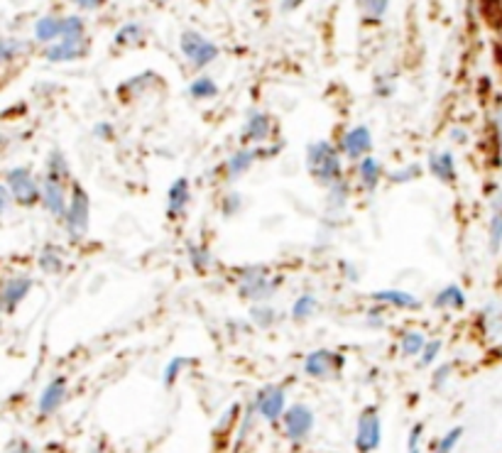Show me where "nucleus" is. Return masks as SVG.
I'll use <instances>...</instances> for the list:
<instances>
[{"mask_svg":"<svg viewBox=\"0 0 502 453\" xmlns=\"http://www.w3.org/2000/svg\"><path fill=\"white\" fill-rule=\"evenodd\" d=\"M160 3H167V0H160Z\"/></svg>","mask_w":502,"mask_h":453,"instance_id":"obj_59","label":"nucleus"},{"mask_svg":"<svg viewBox=\"0 0 502 453\" xmlns=\"http://www.w3.org/2000/svg\"><path fill=\"white\" fill-rule=\"evenodd\" d=\"M490 355H493L495 361H502V338L497 341V343H493V348H490Z\"/></svg>","mask_w":502,"mask_h":453,"instance_id":"obj_56","label":"nucleus"},{"mask_svg":"<svg viewBox=\"0 0 502 453\" xmlns=\"http://www.w3.org/2000/svg\"><path fill=\"white\" fill-rule=\"evenodd\" d=\"M251 405L262 422L270 424V427H277L284 412H287V407H290L287 387L284 385H265V387H260L258 395L251 400Z\"/></svg>","mask_w":502,"mask_h":453,"instance_id":"obj_5","label":"nucleus"},{"mask_svg":"<svg viewBox=\"0 0 502 453\" xmlns=\"http://www.w3.org/2000/svg\"><path fill=\"white\" fill-rule=\"evenodd\" d=\"M71 3H74V5L81 10H99L106 5L108 0H71Z\"/></svg>","mask_w":502,"mask_h":453,"instance_id":"obj_50","label":"nucleus"},{"mask_svg":"<svg viewBox=\"0 0 502 453\" xmlns=\"http://www.w3.org/2000/svg\"><path fill=\"white\" fill-rule=\"evenodd\" d=\"M487 248L497 255L502 250V192L490 196V218H487Z\"/></svg>","mask_w":502,"mask_h":453,"instance_id":"obj_20","label":"nucleus"},{"mask_svg":"<svg viewBox=\"0 0 502 453\" xmlns=\"http://www.w3.org/2000/svg\"><path fill=\"white\" fill-rule=\"evenodd\" d=\"M390 8V0H363V13L370 23H380Z\"/></svg>","mask_w":502,"mask_h":453,"instance_id":"obj_41","label":"nucleus"},{"mask_svg":"<svg viewBox=\"0 0 502 453\" xmlns=\"http://www.w3.org/2000/svg\"><path fill=\"white\" fill-rule=\"evenodd\" d=\"M74 37H86V23L81 16L64 17V32H61V39H74Z\"/></svg>","mask_w":502,"mask_h":453,"instance_id":"obj_40","label":"nucleus"},{"mask_svg":"<svg viewBox=\"0 0 502 453\" xmlns=\"http://www.w3.org/2000/svg\"><path fill=\"white\" fill-rule=\"evenodd\" d=\"M258 412L252 409V405H248V407L243 409V416H240V424H238L236 429V437H233V448L236 451H240L245 444H248V438L252 437V431H255V424H258Z\"/></svg>","mask_w":502,"mask_h":453,"instance_id":"obj_26","label":"nucleus"},{"mask_svg":"<svg viewBox=\"0 0 502 453\" xmlns=\"http://www.w3.org/2000/svg\"><path fill=\"white\" fill-rule=\"evenodd\" d=\"M461 438H464V427H451L442 438H436L432 453H454L456 446L461 444Z\"/></svg>","mask_w":502,"mask_h":453,"instance_id":"obj_33","label":"nucleus"},{"mask_svg":"<svg viewBox=\"0 0 502 453\" xmlns=\"http://www.w3.org/2000/svg\"><path fill=\"white\" fill-rule=\"evenodd\" d=\"M302 3H304V0H282V10L290 13V10H297Z\"/></svg>","mask_w":502,"mask_h":453,"instance_id":"obj_55","label":"nucleus"},{"mask_svg":"<svg viewBox=\"0 0 502 453\" xmlns=\"http://www.w3.org/2000/svg\"><path fill=\"white\" fill-rule=\"evenodd\" d=\"M93 135L99 140H103V142H111V140L115 138V131L111 123H99L96 128H93Z\"/></svg>","mask_w":502,"mask_h":453,"instance_id":"obj_48","label":"nucleus"},{"mask_svg":"<svg viewBox=\"0 0 502 453\" xmlns=\"http://www.w3.org/2000/svg\"><path fill=\"white\" fill-rule=\"evenodd\" d=\"M274 132V121L270 113L265 111H251L248 118H245L243 131H240V142L243 147H262V142L272 138Z\"/></svg>","mask_w":502,"mask_h":453,"instance_id":"obj_11","label":"nucleus"},{"mask_svg":"<svg viewBox=\"0 0 502 453\" xmlns=\"http://www.w3.org/2000/svg\"><path fill=\"white\" fill-rule=\"evenodd\" d=\"M341 272L346 275V279H348V282H358V279H360V269H358L356 265L348 260L341 262Z\"/></svg>","mask_w":502,"mask_h":453,"instance_id":"obj_49","label":"nucleus"},{"mask_svg":"<svg viewBox=\"0 0 502 453\" xmlns=\"http://www.w3.org/2000/svg\"><path fill=\"white\" fill-rule=\"evenodd\" d=\"M103 451H106V448H103V444H96L91 448V453H103Z\"/></svg>","mask_w":502,"mask_h":453,"instance_id":"obj_57","label":"nucleus"},{"mask_svg":"<svg viewBox=\"0 0 502 453\" xmlns=\"http://www.w3.org/2000/svg\"><path fill=\"white\" fill-rule=\"evenodd\" d=\"M454 368H456V365H454V363H443V365H439V368L434 370V375H432V380H434V390H443V387H446V385H449V380H451V375H454Z\"/></svg>","mask_w":502,"mask_h":453,"instance_id":"obj_43","label":"nucleus"},{"mask_svg":"<svg viewBox=\"0 0 502 453\" xmlns=\"http://www.w3.org/2000/svg\"><path fill=\"white\" fill-rule=\"evenodd\" d=\"M465 304H468V297L456 282L442 287L434 297V307L443 309V311H461V309H465Z\"/></svg>","mask_w":502,"mask_h":453,"instance_id":"obj_23","label":"nucleus"},{"mask_svg":"<svg viewBox=\"0 0 502 453\" xmlns=\"http://www.w3.org/2000/svg\"><path fill=\"white\" fill-rule=\"evenodd\" d=\"M449 140H454L456 145H461V142H468V131H464V128H454V131L449 132Z\"/></svg>","mask_w":502,"mask_h":453,"instance_id":"obj_54","label":"nucleus"},{"mask_svg":"<svg viewBox=\"0 0 502 453\" xmlns=\"http://www.w3.org/2000/svg\"><path fill=\"white\" fill-rule=\"evenodd\" d=\"M189 96L194 100H211L219 96V84L211 77H197L189 84Z\"/></svg>","mask_w":502,"mask_h":453,"instance_id":"obj_31","label":"nucleus"},{"mask_svg":"<svg viewBox=\"0 0 502 453\" xmlns=\"http://www.w3.org/2000/svg\"><path fill=\"white\" fill-rule=\"evenodd\" d=\"M258 160V147H238L236 153L230 154L229 160H226V164H223V169H226V179H229V182H236V179H240L243 174H248V172L255 167V162Z\"/></svg>","mask_w":502,"mask_h":453,"instance_id":"obj_14","label":"nucleus"},{"mask_svg":"<svg viewBox=\"0 0 502 453\" xmlns=\"http://www.w3.org/2000/svg\"><path fill=\"white\" fill-rule=\"evenodd\" d=\"M64 226L67 233L74 240L84 238L89 228H91V199L79 182L71 184V196H69V208L64 216Z\"/></svg>","mask_w":502,"mask_h":453,"instance_id":"obj_4","label":"nucleus"},{"mask_svg":"<svg viewBox=\"0 0 502 453\" xmlns=\"http://www.w3.org/2000/svg\"><path fill=\"white\" fill-rule=\"evenodd\" d=\"M39 268L45 269L47 275H59L64 269V258L54 246H47L42 253H39Z\"/></svg>","mask_w":502,"mask_h":453,"instance_id":"obj_34","label":"nucleus"},{"mask_svg":"<svg viewBox=\"0 0 502 453\" xmlns=\"http://www.w3.org/2000/svg\"><path fill=\"white\" fill-rule=\"evenodd\" d=\"M382 309L380 304H375L370 311H368V326H373V329H382L385 326V314H382Z\"/></svg>","mask_w":502,"mask_h":453,"instance_id":"obj_47","label":"nucleus"},{"mask_svg":"<svg viewBox=\"0 0 502 453\" xmlns=\"http://www.w3.org/2000/svg\"><path fill=\"white\" fill-rule=\"evenodd\" d=\"M42 204H45V208L49 211V214L64 218L69 208L64 182H54V179L45 177V184H42Z\"/></svg>","mask_w":502,"mask_h":453,"instance_id":"obj_19","label":"nucleus"},{"mask_svg":"<svg viewBox=\"0 0 502 453\" xmlns=\"http://www.w3.org/2000/svg\"><path fill=\"white\" fill-rule=\"evenodd\" d=\"M238 297L252 304H267L274 294L280 292L282 277L272 275L267 265H245L236 269Z\"/></svg>","mask_w":502,"mask_h":453,"instance_id":"obj_2","label":"nucleus"},{"mask_svg":"<svg viewBox=\"0 0 502 453\" xmlns=\"http://www.w3.org/2000/svg\"><path fill=\"white\" fill-rule=\"evenodd\" d=\"M353 446L358 453H375L382 446V416L378 407H366L360 412Z\"/></svg>","mask_w":502,"mask_h":453,"instance_id":"obj_8","label":"nucleus"},{"mask_svg":"<svg viewBox=\"0 0 502 453\" xmlns=\"http://www.w3.org/2000/svg\"><path fill=\"white\" fill-rule=\"evenodd\" d=\"M426 341H429V338H426V333H422V331H404L402 338H400V353H402V358H419L422 351H424Z\"/></svg>","mask_w":502,"mask_h":453,"instance_id":"obj_27","label":"nucleus"},{"mask_svg":"<svg viewBox=\"0 0 502 453\" xmlns=\"http://www.w3.org/2000/svg\"><path fill=\"white\" fill-rule=\"evenodd\" d=\"M155 81H160L157 74H153V71H143V74H137V77L123 81V84L118 86V96H121L123 100L137 99V96H143L147 89H153Z\"/></svg>","mask_w":502,"mask_h":453,"instance_id":"obj_24","label":"nucleus"},{"mask_svg":"<svg viewBox=\"0 0 502 453\" xmlns=\"http://www.w3.org/2000/svg\"><path fill=\"white\" fill-rule=\"evenodd\" d=\"M189 363H191L189 358H184V355H176V358H172V361H169L167 365H165L162 380H165V387H167V390H172V387H175L176 380L182 377L184 368H187Z\"/></svg>","mask_w":502,"mask_h":453,"instance_id":"obj_36","label":"nucleus"},{"mask_svg":"<svg viewBox=\"0 0 502 453\" xmlns=\"http://www.w3.org/2000/svg\"><path fill=\"white\" fill-rule=\"evenodd\" d=\"M422 441H424V424L417 422L407 434V451H414V448H422Z\"/></svg>","mask_w":502,"mask_h":453,"instance_id":"obj_45","label":"nucleus"},{"mask_svg":"<svg viewBox=\"0 0 502 453\" xmlns=\"http://www.w3.org/2000/svg\"><path fill=\"white\" fill-rule=\"evenodd\" d=\"M240 416H243V407H240V405H230V407L219 416V422L213 424V438H216V444L223 446L229 438L233 441L238 424H240Z\"/></svg>","mask_w":502,"mask_h":453,"instance_id":"obj_22","label":"nucleus"},{"mask_svg":"<svg viewBox=\"0 0 502 453\" xmlns=\"http://www.w3.org/2000/svg\"><path fill=\"white\" fill-rule=\"evenodd\" d=\"M23 49V45L17 39H0V64L16 59V54Z\"/></svg>","mask_w":502,"mask_h":453,"instance_id":"obj_44","label":"nucleus"},{"mask_svg":"<svg viewBox=\"0 0 502 453\" xmlns=\"http://www.w3.org/2000/svg\"><path fill=\"white\" fill-rule=\"evenodd\" d=\"M187 253H189L191 268L197 269V272H206V269L213 265L211 250L206 246H201V243H189V246H187Z\"/></svg>","mask_w":502,"mask_h":453,"instance_id":"obj_32","label":"nucleus"},{"mask_svg":"<svg viewBox=\"0 0 502 453\" xmlns=\"http://www.w3.org/2000/svg\"><path fill=\"white\" fill-rule=\"evenodd\" d=\"M306 169L319 186L331 189L346 179L343 172V154L328 140H316L306 147Z\"/></svg>","mask_w":502,"mask_h":453,"instance_id":"obj_1","label":"nucleus"},{"mask_svg":"<svg viewBox=\"0 0 502 453\" xmlns=\"http://www.w3.org/2000/svg\"><path fill=\"white\" fill-rule=\"evenodd\" d=\"M373 301L380 307L402 309V311H419L424 307L419 297L404 292V290H378V292H373Z\"/></svg>","mask_w":502,"mask_h":453,"instance_id":"obj_17","label":"nucleus"},{"mask_svg":"<svg viewBox=\"0 0 502 453\" xmlns=\"http://www.w3.org/2000/svg\"><path fill=\"white\" fill-rule=\"evenodd\" d=\"M64 400H67V377L59 375L49 380L45 390H42L37 400V412L42 416H52L64 405Z\"/></svg>","mask_w":502,"mask_h":453,"instance_id":"obj_13","label":"nucleus"},{"mask_svg":"<svg viewBox=\"0 0 502 453\" xmlns=\"http://www.w3.org/2000/svg\"><path fill=\"white\" fill-rule=\"evenodd\" d=\"M343 368H346V355L328 351V348H316L302 363L304 375L312 377V380H319V383H328V380L338 377Z\"/></svg>","mask_w":502,"mask_h":453,"instance_id":"obj_7","label":"nucleus"},{"mask_svg":"<svg viewBox=\"0 0 502 453\" xmlns=\"http://www.w3.org/2000/svg\"><path fill=\"white\" fill-rule=\"evenodd\" d=\"M497 3H500V5H502V0H497Z\"/></svg>","mask_w":502,"mask_h":453,"instance_id":"obj_60","label":"nucleus"},{"mask_svg":"<svg viewBox=\"0 0 502 453\" xmlns=\"http://www.w3.org/2000/svg\"><path fill=\"white\" fill-rule=\"evenodd\" d=\"M191 204V184L187 177L175 179L167 189V216L175 221V218H182L187 214V208Z\"/></svg>","mask_w":502,"mask_h":453,"instance_id":"obj_16","label":"nucleus"},{"mask_svg":"<svg viewBox=\"0 0 502 453\" xmlns=\"http://www.w3.org/2000/svg\"><path fill=\"white\" fill-rule=\"evenodd\" d=\"M388 177L390 184H410L414 179L422 177V167H419L417 162H411V164H404V167H397L392 172L385 174Z\"/></svg>","mask_w":502,"mask_h":453,"instance_id":"obj_35","label":"nucleus"},{"mask_svg":"<svg viewBox=\"0 0 502 453\" xmlns=\"http://www.w3.org/2000/svg\"><path fill=\"white\" fill-rule=\"evenodd\" d=\"M10 196H13V194H10L8 186L0 184V216H3V214H5V211H8V206H10Z\"/></svg>","mask_w":502,"mask_h":453,"instance_id":"obj_53","label":"nucleus"},{"mask_svg":"<svg viewBox=\"0 0 502 453\" xmlns=\"http://www.w3.org/2000/svg\"><path fill=\"white\" fill-rule=\"evenodd\" d=\"M145 37V30H143V25L140 23H125L121 25L113 35V45L118 47H135L143 42Z\"/></svg>","mask_w":502,"mask_h":453,"instance_id":"obj_28","label":"nucleus"},{"mask_svg":"<svg viewBox=\"0 0 502 453\" xmlns=\"http://www.w3.org/2000/svg\"><path fill=\"white\" fill-rule=\"evenodd\" d=\"M429 172H432V177L439 179L442 184H456L458 169L454 153H451V150L432 153V157H429Z\"/></svg>","mask_w":502,"mask_h":453,"instance_id":"obj_18","label":"nucleus"},{"mask_svg":"<svg viewBox=\"0 0 502 453\" xmlns=\"http://www.w3.org/2000/svg\"><path fill=\"white\" fill-rule=\"evenodd\" d=\"M240 208H243V196H240V194L230 192L223 196V201H221L223 218H233V216L240 214Z\"/></svg>","mask_w":502,"mask_h":453,"instance_id":"obj_42","label":"nucleus"},{"mask_svg":"<svg viewBox=\"0 0 502 453\" xmlns=\"http://www.w3.org/2000/svg\"><path fill=\"white\" fill-rule=\"evenodd\" d=\"M179 49H182L184 59L189 62L191 69H206L208 64L219 59V45L213 39L204 37L197 30H184L179 37Z\"/></svg>","mask_w":502,"mask_h":453,"instance_id":"obj_6","label":"nucleus"},{"mask_svg":"<svg viewBox=\"0 0 502 453\" xmlns=\"http://www.w3.org/2000/svg\"><path fill=\"white\" fill-rule=\"evenodd\" d=\"M71 177V169H69L67 157L59 153V150H54L49 154V160H47V179H54V182H67Z\"/></svg>","mask_w":502,"mask_h":453,"instance_id":"obj_30","label":"nucleus"},{"mask_svg":"<svg viewBox=\"0 0 502 453\" xmlns=\"http://www.w3.org/2000/svg\"><path fill=\"white\" fill-rule=\"evenodd\" d=\"M407 453H422V448H414V451H407Z\"/></svg>","mask_w":502,"mask_h":453,"instance_id":"obj_58","label":"nucleus"},{"mask_svg":"<svg viewBox=\"0 0 502 453\" xmlns=\"http://www.w3.org/2000/svg\"><path fill=\"white\" fill-rule=\"evenodd\" d=\"M32 292L30 277H13L0 287V311H13Z\"/></svg>","mask_w":502,"mask_h":453,"instance_id":"obj_15","label":"nucleus"},{"mask_svg":"<svg viewBox=\"0 0 502 453\" xmlns=\"http://www.w3.org/2000/svg\"><path fill=\"white\" fill-rule=\"evenodd\" d=\"M89 52V37H74V39H59L45 49L47 62L61 64V62H77Z\"/></svg>","mask_w":502,"mask_h":453,"instance_id":"obj_12","label":"nucleus"},{"mask_svg":"<svg viewBox=\"0 0 502 453\" xmlns=\"http://www.w3.org/2000/svg\"><path fill=\"white\" fill-rule=\"evenodd\" d=\"M316 309H319V300H316L312 292H306L299 294L297 301L292 304L290 314L294 321H306V319H312V316L316 314Z\"/></svg>","mask_w":502,"mask_h":453,"instance_id":"obj_29","label":"nucleus"},{"mask_svg":"<svg viewBox=\"0 0 502 453\" xmlns=\"http://www.w3.org/2000/svg\"><path fill=\"white\" fill-rule=\"evenodd\" d=\"M356 172H358V184H360V189L370 194L380 186L382 177H385V169H382V164L375 160L373 154H368V157H363V160L358 162Z\"/></svg>","mask_w":502,"mask_h":453,"instance_id":"obj_21","label":"nucleus"},{"mask_svg":"<svg viewBox=\"0 0 502 453\" xmlns=\"http://www.w3.org/2000/svg\"><path fill=\"white\" fill-rule=\"evenodd\" d=\"M251 319L255 326L267 329V326H272V323L277 321V311L272 309V304H252Z\"/></svg>","mask_w":502,"mask_h":453,"instance_id":"obj_38","label":"nucleus"},{"mask_svg":"<svg viewBox=\"0 0 502 453\" xmlns=\"http://www.w3.org/2000/svg\"><path fill=\"white\" fill-rule=\"evenodd\" d=\"M442 351H443L442 338H429V341H426L424 351H422V355H419V368H432V365L439 361Z\"/></svg>","mask_w":502,"mask_h":453,"instance_id":"obj_37","label":"nucleus"},{"mask_svg":"<svg viewBox=\"0 0 502 453\" xmlns=\"http://www.w3.org/2000/svg\"><path fill=\"white\" fill-rule=\"evenodd\" d=\"M338 150L346 160L360 162L363 157L373 153V132L368 125H353L341 135Z\"/></svg>","mask_w":502,"mask_h":453,"instance_id":"obj_10","label":"nucleus"},{"mask_svg":"<svg viewBox=\"0 0 502 453\" xmlns=\"http://www.w3.org/2000/svg\"><path fill=\"white\" fill-rule=\"evenodd\" d=\"M348 199H350V184L346 182V179L328 189V206L331 208H346Z\"/></svg>","mask_w":502,"mask_h":453,"instance_id":"obj_39","label":"nucleus"},{"mask_svg":"<svg viewBox=\"0 0 502 453\" xmlns=\"http://www.w3.org/2000/svg\"><path fill=\"white\" fill-rule=\"evenodd\" d=\"M8 453H37V448L32 444H27V441H13Z\"/></svg>","mask_w":502,"mask_h":453,"instance_id":"obj_52","label":"nucleus"},{"mask_svg":"<svg viewBox=\"0 0 502 453\" xmlns=\"http://www.w3.org/2000/svg\"><path fill=\"white\" fill-rule=\"evenodd\" d=\"M375 93H378L380 99H390V96L395 93V81L390 77H378L375 79Z\"/></svg>","mask_w":502,"mask_h":453,"instance_id":"obj_46","label":"nucleus"},{"mask_svg":"<svg viewBox=\"0 0 502 453\" xmlns=\"http://www.w3.org/2000/svg\"><path fill=\"white\" fill-rule=\"evenodd\" d=\"M282 437L287 438L292 446H302L309 441V437L314 434V427H316V415L314 409L304 402H292L284 416H282Z\"/></svg>","mask_w":502,"mask_h":453,"instance_id":"obj_3","label":"nucleus"},{"mask_svg":"<svg viewBox=\"0 0 502 453\" xmlns=\"http://www.w3.org/2000/svg\"><path fill=\"white\" fill-rule=\"evenodd\" d=\"M8 189L20 206H35L42 199V184H37V179L32 177V172L27 167L10 169Z\"/></svg>","mask_w":502,"mask_h":453,"instance_id":"obj_9","label":"nucleus"},{"mask_svg":"<svg viewBox=\"0 0 502 453\" xmlns=\"http://www.w3.org/2000/svg\"><path fill=\"white\" fill-rule=\"evenodd\" d=\"M493 132H495V142L502 147V108H497V111H495Z\"/></svg>","mask_w":502,"mask_h":453,"instance_id":"obj_51","label":"nucleus"},{"mask_svg":"<svg viewBox=\"0 0 502 453\" xmlns=\"http://www.w3.org/2000/svg\"><path fill=\"white\" fill-rule=\"evenodd\" d=\"M61 32H64V17L47 16L39 17L37 23H35V37H37L39 42H49V45H54L57 39H61Z\"/></svg>","mask_w":502,"mask_h":453,"instance_id":"obj_25","label":"nucleus"}]
</instances>
